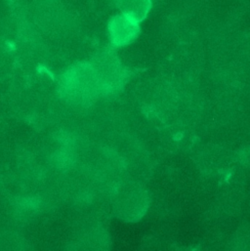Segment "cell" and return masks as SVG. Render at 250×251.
<instances>
[{"label": "cell", "mask_w": 250, "mask_h": 251, "mask_svg": "<svg viewBox=\"0 0 250 251\" xmlns=\"http://www.w3.org/2000/svg\"><path fill=\"white\" fill-rule=\"evenodd\" d=\"M140 32L139 23L121 13L109 23V34L116 46H125L134 41Z\"/></svg>", "instance_id": "cell-4"}, {"label": "cell", "mask_w": 250, "mask_h": 251, "mask_svg": "<svg viewBox=\"0 0 250 251\" xmlns=\"http://www.w3.org/2000/svg\"><path fill=\"white\" fill-rule=\"evenodd\" d=\"M117 1H118V0H115V2H116V3H117Z\"/></svg>", "instance_id": "cell-6"}, {"label": "cell", "mask_w": 250, "mask_h": 251, "mask_svg": "<svg viewBox=\"0 0 250 251\" xmlns=\"http://www.w3.org/2000/svg\"><path fill=\"white\" fill-rule=\"evenodd\" d=\"M61 87L63 97L77 105L93 101L101 89L91 63H79L72 67L64 75Z\"/></svg>", "instance_id": "cell-1"}, {"label": "cell", "mask_w": 250, "mask_h": 251, "mask_svg": "<svg viewBox=\"0 0 250 251\" xmlns=\"http://www.w3.org/2000/svg\"><path fill=\"white\" fill-rule=\"evenodd\" d=\"M32 12L36 22L47 28L64 26L69 17L60 0H35Z\"/></svg>", "instance_id": "cell-3"}, {"label": "cell", "mask_w": 250, "mask_h": 251, "mask_svg": "<svg viewBox=\"0 0 250 251\" xmlns=\"http://www.w3.org/2000/svg\"><path fill=\"white\" fill-rule=\"evenodd\" d=\"M101 88L113 87L123 78L124 70L118 57L110 51L99 53L91 62Z\"/></svg>", "instance_id": "cell-2"}, {"label": "cell", "mask_w": 250, "mask_h": 251, "mask_svg": "<svg viewBox=\"0 0 250 251\" xmlns=\"http://www.w3.org/2000/svg\"><path fill=\"white\" fill-rule=\"evenodd\" d=\"M117 5L123 14L138 23L148 16L151 7L150 0H118Z\"/></svg>", "instance_id": "cell-5"}]
</instances>
